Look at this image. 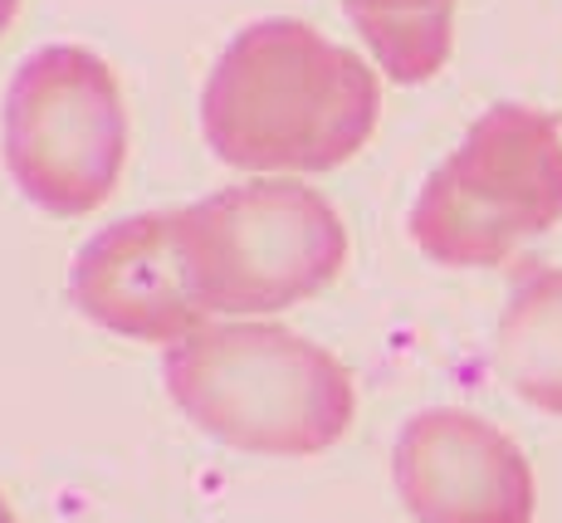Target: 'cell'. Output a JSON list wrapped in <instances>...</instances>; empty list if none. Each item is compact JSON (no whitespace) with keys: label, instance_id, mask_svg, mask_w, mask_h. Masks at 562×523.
<instances>
[{"label":"cell","instance_id":"cell-11","mask_svg":"<svg viewBox=\"0 0 562 523\" xmlns=\"http://www.w3.org/2000/svg\"><path fill=\"white\" fill-rule=\"evenodd\" d=\"M0 523H15V514H10V504L0 499Z\"/></svg>","mask_w":562,"mask_h":523},{"label":"cell","instance_id":"cell-1","mask_svg":"<svg viewBox=\"0 0 562 523\" xmlns=\"http://www.w3.org/2000/svg\"><path fill=\"white\" fill-rule=\"evenodd\" d=\"M376 113V69L304 20L240 30L201 93L205 143L240 171H333L367 147Z\"/></svg>","mask_w":562,"mask_h":523},{"label":"cell","instance_id":"cell-7","mask_svg":"<svg viewBox=\"0 0 562 523\" xmlns=\"http://www.w3.org/2000/svg\"><path fill=\"white\" fill-rule=\"evenodd\" d=\"M69 299L99 329L133 343H181L211 323L181 249V215L147 211L113 221L79 249Z\"/></svg>","mask_w":562,"mask_h":523},{"label":"cell","instance_id":"cell-5","mask_svg":"<svg viewBox=\"0 0 562 523\" xmlns=\"http://www.w3.org/2000/svg\"><path fill=\"white\" fill-rule=\"evenodd\" d=\"M127 157L117 74L93 49L49 45L15 69L5 93V167L49 215H89L113 196Z\"/></svg>","mask_w":562,"mask_h":523},{"label":"cell","instance_id":"cell-6","mask_svg":"<svg viewBox=\"0 0 562 523\" xmlns=\"http://www.w3.org/2000/svg\"><path fill=\"white\" fill-rule=\"evenodd\" d=\"M392 479L416 523H533L538 485L524 450L474 411L411 416L392 450Z\"/></svg>","mask_w":562,"mask_h":523},{"label":"cell","instance_id":"cell-10","mask_svg":"<svg viewBox=\"0 0 562 523\" xmlns=\"http://www.w3.org/2000/svg\"><path fill=\"white\" fill-rule=\"evenodd\" d=\"M15 10H20V0H0V35L10 30V20H15Z\"/></svg>","mask_w":562,"mask_h":523},{"label":"cell","instance_id":"cell-8","mask_svg":"<svg viewBox=\"0 0 562 523\" xmlns=\"http://www.w3.org/2000/svg\"><path fill=\"white\" fill-rule=\"evenodd\" d=\"M494 367L528 407L562 416V269L524 259L494 333Z\"/></svg>","mask_w":562,"mask_h":523},{"label":"cell","instance_id":"cell-3","mask_svg":"<svg viewBox=\"0 0 562 523\" xmlns=\"http://www.w3.org/2000/svg\"><path fill=\"white\" fill-rule=\"evenodd\" d=\"M558 221L562 123L524 103H494L426 177L411 205V240L446 269H494Z\"/></svg>","mask_w":562,"mask_h":523},{"label":"cell","instance_id":"cell-2","mask_svg":"<svg viewBox=\"0 0 562 523\" xmlns=\"http://www.w3.org/2000/svg\"><path fill=\"white\" fill-rule=\"evenodd\" d=\"M161 377L187 421L250 455H323L358 416L348 367L279 323H225L181 337L167 347Z\"/></svg>","mask_w":562,"mask_h":523},{"label":"cell","instance_id":"cell-9","mask_svg":"<svg viewBox=\"0 0 562 523\" xmlns=\"http://www.w3.org/2000/svg\"><path fill=\"white\" fill-rule=\"evenodd\" d=\"M392 84H426L456 45V0H342Z\"/></svg>","mask_w":562,"mask_h":523},{"label":"cell","instance_id":"cell-4","mask_svg":"<svg viewBox=\"0 0 562 523\" xmlns=\"http://www.w3.org/2000/svg\"><path fill=\"white\" fill-rule=\"evenodd\" d=\"M177 215L205 313H279L348 265V225L304 181H245Z\"/></svg>","mask_w":562,"mask_h":523}]
</instances>
